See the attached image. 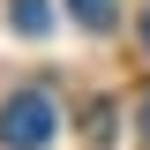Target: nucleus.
<instances>
[{"label": "nucleus", "mask_w": 150, "mask_h": 150, "mask_svg": "<svg viewBox=\"0 0 150 150\" xmlns=\"http://www.w3.org/2000/svg\"><path fill=\"white\" fill-rule=\"evenodd\" d=\"M60 135V105L53 90H15L0 105V150H45Z\"/></svg>", "instance_id": "obj_1"}, {"label": "nucleus", "mask_w": 150, "mask_h": 150, "mask_svg": "<svg viewBox=\"0 0 150 150\" xmlns=\"http://www.w3.org/2000/svg\"><path fill=\"white\" fill-rule=\"evenodd\" d=\"M8 23H15L23 38H45L53 30V0H8Z\"/></svg>", "instance_id": "obj_2"}, {"label": "nucleus", "mask_w": 150, "mask_h": 150, "mask_svg": "<svg viewBox=\"0 0 150 150\" xmlns=\"http://www.w3.org/2000/svg\"><path fill=\"white\" fill-rule=\"evenodd\" d=\"M68 15L83 23V30H90V38H105L112 23H120V0H68Z\"/></svg>", "instance_id": "obj_3"}, {"label": "nucleus", "mask_w": 150, "mask_h": 150, "mask_svg": "<svg viewBox=\"0 0 150 150\" xmlns=\"http://www.w3.org/2000/svg\"><path fill=\"white\" fill-rule=\"evenodd\" d=\"M135 128H143V150H150V90H143V105H135Z\"/></svg>", "instance_id": "obj_4"}, {"label": "nucleus", "mask_w": 150, "mask_h": 150, "mask_svg": "<svg viewBox=\"0 0 150 150\" xmlns=\"http://www.w3.org/2000/svg\"><path fill=\"white\" fill-rule=\"evenodd\" d=\"M143 45H150V15H143Z\"/></svg>", "instance_id": "obj_5"}]
</instances>
